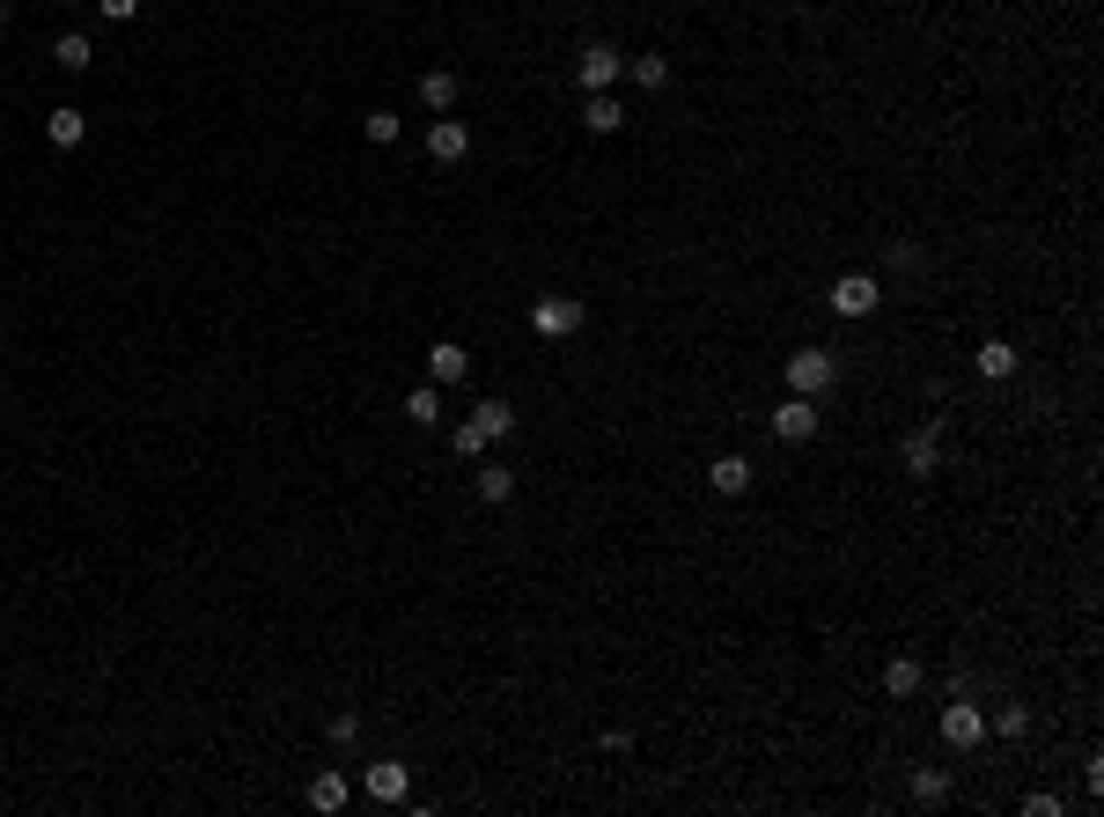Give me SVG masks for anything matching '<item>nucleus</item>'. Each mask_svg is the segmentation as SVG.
Segmentation results:
<instances>
[{
    "mask_svg": "<svg viewBox=\"0 0 1104 817\" xmlns=\"http://www.w3.org/2000/svg\"><path fill=\"white\" fill-rule=\"evenodd\" d=\"M839 383V361L825 347H803V354H788V391L795 398H825Z\"/></svg>",
    "mask_w": 1104,
    "mask_h": 817,
    "instance_id": "f257e3e1",
    "label": "nucleus"
},
{
    "mask_svg": "<svg viewBox=\"0 0 1104 817\" xmlns=\"http://www.w3.org/2000/svg\"><path fill=\"white\" fill-rule=\"evenodd\" d=\"M899 465H906L913 479H935V471H943V413H935V421H921L906 443H899Z\"/></svg>",
    "mask_w": 1104,
    "mask_h": 817,
    "instance_id": "f03ea898",
    "label": "nucleus"
},
{
    "mask_svg": "<svg viewBox=\"0 0 1104 817\" xmlns=\"http://www.w3.org/2000/svg\"><path fill=\"white\" fill-rule=\"evenodd\" d=\"M817 427H825V421H817V398H795V391H788L781 405H773V435H781L788 449L817 443Z\"/></svg>",
    "mask_w": 1104,
    "mask_h": 817,
    "instance_id": "7ed1b4c3",
    "label": "nucleus"
},
{
    "mask_svg": "<svg viewBox=\"0 0 1104 817\" xmlns=\"http://www.w3.org/2000/svg\"><path fill=\"white\" fill-rule=\"evenodd\" d=\"M825 302H833L839 317H869V310L883 302V280H877V272H839V280H833V295H825Z\"/></svg>",
    "mask_w": 1104,
    "mask_h": 817,
    "instance_id": "20e7f679",
    "label": "nucleus"
},
{
    "mask_svg": "<svg viewBox=\"0 0 1104 817\" xmlns=\"http://www.w3.org/2000/svg\"><path fill=\"white\" fill-rule=\"evenodd\" d=\"M618 67H626V59H618V45H604V37H589V45H582V59H575V81H582V97H596V89H612V81H618Z\"/></svg>",
    "mask_w": 1104,
    "mask_h": 817,
    "instance_id": "39448f33",
    "label": "nucleus"
},
{
    "mask_svg": "<svg viewBox=\"0 0 1104 817\" xmlns=\"http://www.w3.org/2000/svg\"><path fill=\"white\" fill-rule=\"evenodd\" d=\"M582 317H589V310L575 295H538V302H531V332H538V339H567Z\"/></svg>",
    "mask_w": 1104,
    "mask_h": 817,
    "instance_id": "423d86ee",
    "label": "nucleus"
},
{
    "mask_svg": "<svg viewBox=\"0 0 1104 817\" xmlns=\"http://www.w3.org/2000/svg\"><path fill=\"white\" fill-rule=\"evenodd\" d=\"M943 743H950V751H972V743H986V715L972 707V700H950V707H943Z\"/></svg>",
    "mask_w": 1104,
    "mask_h": 817,
    "instance_id": "0eeeda50",
    "label": "nucleus"
},
{
    "mask_svg": "<svg viewBox=\"0 0 1104 817\" xmlns=\"http://www.w3.org/2000/svg\"><path fill=\"white\" fill-rule=\"evenodd\" d=\"M361 788L376 795V803H405V795H413V773H405V759H376V766L361 773Z\"/></svg>",
    "mask_w": 1104,
    "mask_h": 817,
    "instance_id": "6e6552de",
    "label": "nucleus"
},
{
    "mask_svg": "<svg viewBox=\"0 0 1104 817\" xmlns=\"http://www.w3.org/2000/svg\"><path fill=\"white\" fill-rule=\"evenodd\" d=\"M427 155H435V163H465L471 155V125L465 119H435L427 125Z\"/></svg>",
    "mask_w": 1104,
    "mask_h": 817,
    "instance_id": "1a4fd4ad",
    "label": "nucleus"
},
{
    "mask_svg": "<svg viewBox=\"0 0 1104 817\" xmlns=\"http://www.w3.org/2000/svg\"><path fill=\"white\" fill-rule=\"evenodd\" d=\"M921 685H928L921 656H891V663H883V700H913Z\"/></svg>",
    "mask_w": 1104,
    "mask_h": 817,
    "instance_id": "9d476101",
    "label": "nucleus"
},
{
    "mask_svg": "<svg viewBox=\"0 0 1104 817\" xmlns=\"http://www.w3.org/2000/svg\"><path fill=\"white\" fill-rule=\"evenodd\" d=\"M471 427H479L487 443H509L515 435V405L509 398H479V405H471Z\"/></svg>",
    "mask_w": 1104,
    "mask_h": 817,
    "instance_id": "9b49d317",
    "label": "nucleus"
},
{
    "mask_svg": "<svg viewBox=\"0 0 1104 817\" xmlns=\"http://www.w3.org/2000/svg\"><path fill=\"white\" fill-rule=\"evenodd\" d=\"M427 376H435V383H465V376H471V354L457 347V339H435V347H427Z\"/></svg>",
    "mask_w": 1104,
    "mask_h": 817,
    "instance_id": "f8f14e48",
    "label": "nucleus"
},
{
    "mask_svg": "<svg viewBox=\"0 0 1104 817\" xmlns=\"http://www.w3.org/2000/svg\"><path fill=\"white\" fill-rule=\"evenodd\" d=\"M471 494L487 501V508H501V501H515V471L509 465H479L471 471Z\"/></svg>",
    "mask_w": 1104,
    "mask_h": 817,
    "instance_id": "ddd939ff",
    "label": "nucleus"
},
{
    "mask_svg": "<svg viewBox=\"0 0 1104 817\" xmlns=\"http://www.w3.org/2000/svg\"><path fill=\"white\" fill-rule=\"evenodd\" d=\"M707 486H714V494H751V457H714Z\"/></svg>",
    "mask_w": 1104,
    "mask_h": 817,
    "instance_id": "4468645a",
    "label": "nucleus"
},
{
    "mask_svg": "<svg viewBox=\"0 0 1104 817\" xmlns=\"http://www.w3.org/2000/svg\"><path fill=\"white\" fill-rule=\"evenodd\" d=\"M81 133H89V119H81L74 103H59V111H45V141H52V148H81Z\"/></svg>",
    "mask_w": 1104,
    "mask_h": 817,
    "instance_id": "2eb2a0df",
    "label": "nucleus"
},
{
    "mask_svg": "<svg viewBox=\"0 0 1104 817\" xmlns=\"http://www.w3.org/2000/svg\"><path fill=\"white\" fill-rule=\"evenodd\" d=\"M582 125L589 133H618V125H626V103H618L612 89H596V97L582 103Z\"/></svg>",
    "mask_w": 1104,
    "mask_h": 817,
    "instance_id": "dca6fc26",
    "label": "nucleus"
},
{
    "mask_svg": "<svg viewBox=\"0 0 1104 817\" xmlns=\"http://www.w3.org/2000/svg\"><path fill=\"white\" fill-rule=\"evenodd\" d=\"M457 89H465V81L449 75V67H427V75H420V103H427V111H449Z\"/></svg>",
    "mask_w": 1104,
    "mask_h": 817,
    "instance_id": "f3484780",
    "label": "nucleus"
},
{
    "mask_svg": "<svg viewBox=\"0 0 1104 817\" xmlns=\"http://www.w3.org/2000/svg\"><path fill=\"white\" fill-rule=\"evenodd\" d=\"M1030 721H1038V715H1030V707H1016V700H1008V707H994V715H986V729H994V737H1002V743H1024V737H1030Z\"/></svg>",
    "mask_w": 1104,
    "mask_h": 817,
    "instance_id": "a211bd4d",
    "label": "nucleus"
},
{
    "mask_svg": "<svg viewBox=\"0 0 1104 817\" xmlns=\"http://www.w3.org/2000/svg\"><path fill=\"white\" fill-rule=\"evenodd\" d=\"M52 59H59V67H67V75H89V67H97V45H89V37H81V30H67V37H59V45H52Z\"/></svg>",
    "mask_w": 1104,
    "mask_h": 817,
    "instance_id": "6ab92c4d",
    "label": "nucleus"
},
{
    "mask_svg": "<svg viewBox=\"0 0 1104 817\" xmlns=\"http://www.w3.org/2000/svg\"><path fill=\"white\" fill-rule=\"evenodd\" d=\"M626 75H634L640 97H656V89H670V59H662V52H648V59H626Z\"/></svg>",
    "mask_w": 1104,
    "mask_h": 817,
    "instance_id": "aec40b11",
    "label": "nucleus"
},
{
    "mask_svg": "<svg viewBox=\"0 0 1104 817\" xmlns=\"http://www.w3.org/2000/svg\"><path fill=\"white\" fill-rule=\"evenodd\" d=\"M310 810H324V817L346 810V773H317V781H310Z\"/></svg>",
    "mask_w": 1104,
    "mask_h": 817,
    "instance_id": "412c9836",
    "label": "nucleus"
},
{
    "mask_svg": "<svg viewBox=\"0 0 1104 817\" xmlns=\"http://www.w3.org/2000/svg\"><path fill=\"white\" fill-rule=\"evenodd\" d=\"M405 413H413V427H435L442 421V383H420V391L405 398Z\"/></svg>",
    "mask_w": 1104,
    "mask_h": 817,
    "instance_id": "4be33fe9",
    "label": "nucleus"
},
{
    "mask_svg": "<svg viewBox=\"0 0 1104 817\" xmlns=\"http://www.w3.org/2000/svg\"><path fill=\"white\" fill-rule=\"evenodd\" d=\"M980 376H994V383L1016 376V347H1008V339H986V347H980Z\"/></svg>",
    "mask_w": 1104,
    "mask_h": 817,
    "instance_id": "5701e85b",
    "label": "nucleus"
},
{
    "mask_svg": "<svg viewBox=\"0 0 1104 817\" xmlns=\"http://www.w3.org/2000/svg\"><path fill=\"white\" fill-rule=\"evenodd\" d=\"M913 803H950V773L921 766V773H913Z\"/></svg>",
    "mask_w": 1104,
    "mask_h": 817,
    "instance_id": "b1692460",
    "label": "nucleus"
},
{
    "mask_svg": "<svg viewBox=\"0 0 1104 817\" xmlns=\"http://www.w3.org/2000/svg\"><path fill=\"white\" fill-rule=\"evenodd\" d=\"M361 133L376 141V148H391V141H398V111H368V119H361Z\"/></svg>",
    "mask_w": 1104,
    "mask_h": 817,
    "instance_id": "393cba45",
    "label": "nucleus"
},
{
    "mask_svg": "<svg viewBox=\"0 0 1104 817\" xmlns=\"http://www.w3.org/2000/svg\"><path fill=\"white\" fill-rule=\"evenodd\" d=\"M449 443H457V457H465V465H479V457H487V449H493V443H487V435H479V427H471V421L457 427Z\"/></svg>",
    "mask_w": 1104,
    "mask_h": 817,
    "instance_id": "a878e982",
    "label": "nucleus"
},
{
    "mask_svg": "<svg viewBox=\"0 0 1104 817\" xmlns=\"http://www.w3.org/2000/svg\"><path fill=\"white\" fill-rule=\"evenodd\" d=\"M324 737H332V743H354V737H361V715H354V707H346V715H332V721H324Z\"/></svg>",
    "mask_w": 1104,
    "mask_h": 817,
    "instance_id": "bb28decb",
    "label": "nucleus"
},
{
    "mask_svg": "<svg viewBox=\"0 0 1104 817\" xmlns=\"http://www.w3.org/2000/svg\"><path fill=\"white\" fill-rule=\"evenodd\" d=\"M97 15H103V23H133V15H141V0H97Z\"/></svg>",
    "mask_w": 1104,
    "mask_h": 817,
    "instance_id": "cd10ccee",
    "label": "nucleus"
},
{
    "mask_svg": "<svg viewBox=\"0 0 1104 817\" xmlns=\"http://www.w3.org/2000/svg\"><path fill=\"white\" fill-rule=\"evenodd\" d=\"M891 272H921V250H913V244H891Z\"/></svg>",
    "mask_w": 1104,
    "mask_h": 817,
    "instance_id": "c85d7f7f",
    "label": "nucleus"
},
{
    "mask_svg": "<svg viewBox=\"0 0 1104 817\" xmlns=\"http://www.w3.org/2000/svg\"><path fill=\"white\" fill-rule=\"evenodd\" d=\"M1024 817H1060V795H1024Z\"/></svg>",
    "mask_w": 1104,
    "mask_h": 817,
    "instance_id": "c756f323",
    "label": "nucleus"
},
{
    "mask_svg": "<svg viewBox=\"0 0 1104 817\" xmlns=\"http://www.w3.org/2000/svg\"><path fill=\"white\" fill-rule=\"evenodd\" d=\"M0 30H8V0H0Z\"/></svg>",
    "mask_w": 1104,
    "mask_h": 817,
    "instance_id": "7c9ffc66",
    "label": "nucleus"
},
{
    "mask_svg": "<svg viewBox=\"0 0 1104 817\" xmlns=\"http://www.w3.org/2000/svg\"><path fill=\"white\" fill-rule=\"evenodd\" d=\"M59 8H74V0H59Z\"/></svg>",
    "mask_w": 1104,
    "mask_h": 817,
    "instance_id": "2f4dec72",
    "label": "nucleus"
},
{
    "mask_svg": "<svg viewBox=\"0 0 1104 817\" xmlns=\"http://www.w3.org/2000/svg\"><path fill=\"white\" fill-rule=\"evenodd\" d=\"M0 339H8V332H0Z\"/></svg>",
    "mask_w": 1104,
    "mask_h": 817,
    "instance_id": "473e14b6",
    "label": "nucleus"
}]
</instances>
